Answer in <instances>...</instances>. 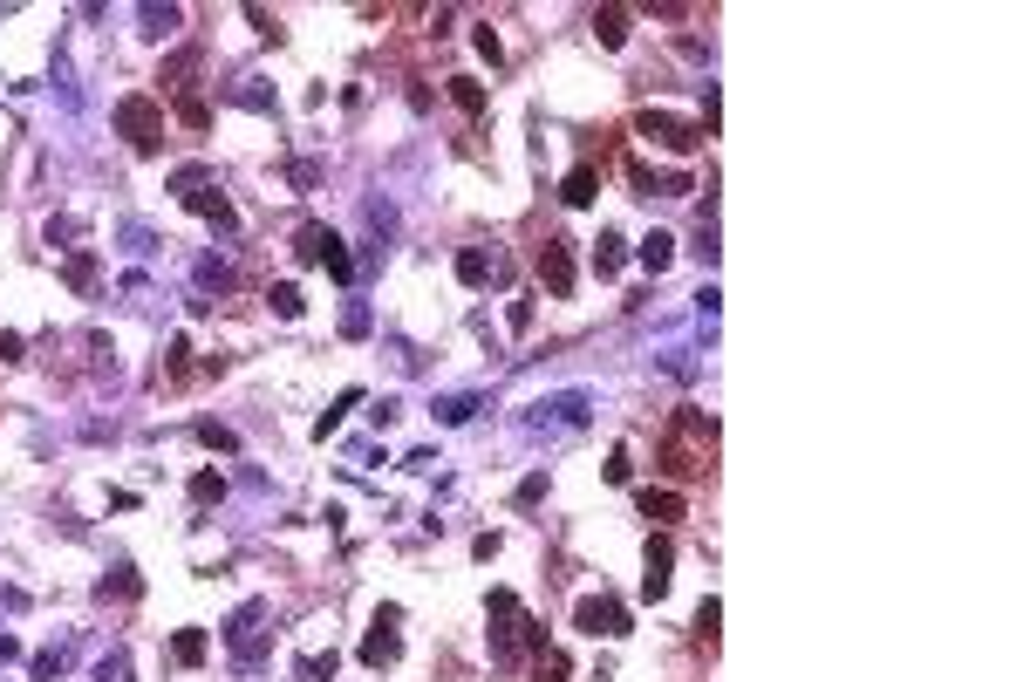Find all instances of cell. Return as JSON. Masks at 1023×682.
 <instances>
[{
  "label": "cell",
  "instance_id": "6da1fadb",
  "mask_svg": "<svg viewBox=\"0 0 1023 682\" xmlns=\"http://www.w3.org/2000/svg\"><path fill=\"white\" fill-rule=\"evenodd\" d=\"M662 457H669L676 478H703L710 457H717V423L703 417V410H682L676 430H669V444H662Z\"/></svg>",
  "mask_w": 1023,
  "mask_h": 682
},
{
  "label": "cell",
  "instance_id": "7a4b0ae2",
  "mask_svg": "<svg viewBox=\"0 0 1023 682\" xmlns=\"http://www.w3.org/2000/svg\"><path fill=\"white\" fill-rule=\"evenodd\" d=\"M116 130L130 137V151L151 157L157 144H164V110H157L151 96H123V103H116Z\"/></svg>",
  "mask_w": 1023,
  "mask_h": 682
},
{
  "label": "cell",
  "instance_id": "3957f363",
  "mask_svg": "<svg viewBox=\"0 0 1023 682\" xmlns=\"http://www.w3.org/2000/svg\"><path fill=\"white\" fill-rule=\"evenodd\" d=\"M573 628H580V635H607V642H621V635H628V607L614 601V594H580Z\"/></svg>",
  "mask_w": 1023,
  "mask_h": 682
},
{
  "label": "cell",
  "instance_id": "277c9868",
  "mask_svg": "<svg viewBox=\"0 0 1023 682\" xmlns=\"http://www.w3.org/2000/svg\"><path fill=\"white\" fill-rule=\"evenodd\" d=\"M635 130H642L648 144L676 151V157H689L696 144H703V130H696V123H676V116H662V110H642V116H635Z\"/></svg>",
  "mask_w": 1023,
  "mask_h": 682
},
{
  "label": "cell",
  "instance_id": "5b68a950",
  "mask_svg": "<svg viewBox=\"0 0 1023 682\" xmlns=\"http://www.w3.org/2000/svg\"><path fill=\"white\" fill-rule=\"evenodd\" d=\"M396 621H403L396 607H376V628L362 635V662H369V669H389V662L403 655V635H396Z\"/></svg>",
  "mask_w": 1023,
  "mask_h": 682
},
{
  "label": "cell",
  "instance_id": "8992f818",
  "mask_svg": "<svg viewBox=\"0 0 1023 682\" xmlns=\"http://www.w3.org/2000/svg\"><path fill=\"white\" fill-rule=\"evenodd\" d=\"M642 601H662V594H669V580H676V573H669V567H676V546H669V532H655V539H648V553H642Z\"/></svg>",
  "mask_w": 1023,
  "mask_h": 682
},
{
  "label": "cell",
  "instance_id": "52a82bcc",
  "mask_svg": "<svg viewBox=\"0 0 1023 682\" xmlns=\"http://www.w3.org/2000/svg\"><path fill=\"white\" fill-rule=\"evenodd\" d=\"M539 280H546L553 301H567V294H573V246H567V239H546V246H539Z\"/></svg>",
  "mask_w": 1023,
  "mask_h": 682
},
{
  "label": "cell",
  "instance_id": "ba28073f",
  "mask_svg": "<svg viewBox=\"0 0 1023 682\" xmlns=\"http://www.w3.org/2000/svg\"><path fill=\"white\" fill-rule=\"evenodd\" d=\"M185 205L198 212V219H212L219 232H232V226H239V212H232V198H226L219 185H198V191H185Z\"/></svg>",
  "mask_w": 1023,
  "mask_h": 682
},
{
  "label": "cell",
  "instance_id": "9c48e42d",
  "mask_svg": "<svg viewBox=\"0 0 1023 682\" xmlns=\"http://www.w3.org/2000/svg\"><path fill=\"white\" fill-rule=\"evenodd\" d=\"M594 191H601V171H594V164H573L567 185H560V198H567L573 212H580V205H594Z\"/></svg>",
  "mask_w": 1023,
  "mask_h": 682
},
{
  "label": "cell",
  "instance_id": "30bf717a",
  "mask_svg": "<svg viewBox=\"0 0 1023 682\" xmlns=\"http://www.w3.org/2000/svg\"><path fill=\"white\" fill-rule=\"evenodd\" d=\"M621 266H628V239H621V232H601V246H594V273L614 280Z\"/></svg>",
  "mask_w": 1023,
  "mask_h": 682
},
{
  "label": "cell",
  "instance_id": "8fae6325",
  "mask_svg": "<svg viewBox=\"0 0 1023 682\" xmlns=\"http://www.w3.org/2000/svg\"><path fill=\"white\" fill-rule=\"evenodd\" d=\"M171 655H178L185 669H198V662L212 655V635H205V628H178V635H171Z\"/></svg>",
  "mask_w": 1023,
  "mask_h": 682
},
{
  "label": "cell",
  "instance_id": "7c38bea8",
  "mask_svg": "<svg viewBox=\"0 0 1023 682\" xmlns=\"http://www.w3.org/2000/svg\"><path fill=\"white\" fill-rule=\"evenodd\" d=\"M635 260H642L648 273H669V260H676V239H669V232H648L642 246H635Z\"/></svg>",
  "mask_w": 1023,
  "mask_h": 682
},
{
  "label": "cell",
  "instance_id": "4fadbf2b",
  "mask_svg": "<svg viewBox=\"0 0 1023 682\" xmlns=\"http://www.w3.org/2000/svg\"><path fill=\"white\" fill-rule=\"evenodd\" d=\"M348 410H362V389H341L335 403H328V410L314 417V437H335V430H341V417H348Z\"/></svg>",
  "mask_w": 1023,
  "mask_h": 682
},
{
  "label": "cell",
  "instance_id": "5bb4252c",
  "mask_svg": "<svg viewBox=\"0 0 1023 682\" xmlns=\"http://www.w3.org/2000/svg\"><path fill=\"white\" fill-rule=\"evenodd\" d=\"M457 280H464V287H485V280H492V253H485V246H464V253H457Z\"/></svg>",
  "mask_w": 1023,
  "mask_h": 682
},
{
  "label": "cell",
  "instance_id": "9a60e30c",
  "mask_svg": "<svg viewBox=\"0 0 1023 682\" xmlns=\"http://www.w3.org/2000/svg\"><path fill=\"white\" fill-rule=\"evenodd\" d=\"M642 519H655V526H676V519H682V492H642Z\"/></svg>",
  "mask_w": 1023,
  "mask_h": 682
},
{
  "label": "cell",
  "instance_id": "2e32d148",
  "mask_svg": "<svg viewBox=\"0 0 1023 682\" xmlns=\"http://www.w3.org/2000/svg\"><path fill=\"white\" fill-rule=\"evenodd\" d=\"M594 35H601V48H621L628 41V7H601L594 14Z\"/></svg>",
  "mask_w": 1023,
  "mask_h": 682
},
{
  "label": "cell",
  "instance_id": "e0dca14e",
  "mask_svg": "<svg viewBox=\"0 0 1023 682\" xmlns=\"http://www.w3.org/2000/svg\"><path fill=\"white\" fill-rule=\"evenodd\" d=\"M451 103L464 116H485V82H471V76H451Z\"/></svg>",
  "mask_w": 1023,
  "mask_h": 682
},
{
  "label": "cell",
  "instance_id": "ac0fdd59",
  "mask_svg": "<svg viewBox=\"0 0 1023 682\" xmlns=\"http://www.w3.org/2000/svg\"><path fill=\"white\" fill-rule=\"evenodd\" d=\"M328 239H335V232H328V226H314V219H307V226L294 232V253H301L307 266H321V246H328Z\"/></svg>",
  "mask_w": 1023,
  "mask_h": 682
},
{
  "label": "cell",
  "instance_id": "d6986e66",
  "mask_svg": "<svg viewBox=\"0 0 1023 682\" xmlns=\"http://www.w3.org/2000/svg\"><path fill=\"white\" fill-rule=\"evenodd\" d=\"M137 21H144V35L164 41V35H178V21H185V14H178V7H137Z\"/></svg>",
  "mask_w": 1023,
  "mask_h": 682
},
{
  "label": "cell",
  "instance_id": "ffe728a7",
  "mask_svg": "<svg viewBox=\"0 0 1023 682\" xmlns=\"http://www.w3.org/2000/svg\"><path fill=\"white\" fill-rule=\"evenodd\" d=\"M266 301H273V314H280V321H301V287H294V280H280V287H273V294H266Z\"/></svg>",
  "mask_w": 1023,
  "mask_h": 682
},
{
  "label": "cell",
  "instance_id": "44dd1931",
  "mask_svg": "<svg viewBox=\"0 0 1023 682\" xmlns=\"http://www.w3.org/2000/svg\"><path fill=\"white\" fill-rule=\"evenodd\" d=\"M430 417H437V423H471V417H478V396H444Z\"/></svg>",
  "mask_w": 1023,
  "mask_h": 682
},
{
  "label": "cell",
  "instance_id": "7402d4cb",
  "mask_svg": "<svg viewBox=\"0 0 1023 682\" xmlns=\"http://www.w3.org/2000/svg\"><path fill=\"white\" fill-rule=\"evenodd\" d=\"M62 280H69L76 294H89V287H96V253H76V260L62 266Z\"/></svg>",
  "mask_w": 1023,
  "mask_h": 682
},
{
  "label": "cell",
  "instance_id": "603a6c76",
  "mask_svg": "<svg viewBox=\"0 0 1023 682\" xmlns=\"http://www.w3.org/2000/svg\"><path fill=\"white\" fill-rule=\"evenodd\" d=\"M321 266H328V280H355V260H348V246H341V239H328V246H321Z\"/></svg>",
  "mask_w": 1023,
  "mask_h": 682
},
{
  "label": "cell",
  "instance_id": "cb8c5ba5",
  "mask_svg": "<svg viewBox=\"0 0 1023 682\" xmlns=\"http://www.w3.org/2000/svg\"><path fill=\"white\" fill-rule=\"evenodd\" d=\"M532 682H567V655H560V648H539V662H532Z\"/></svg>",
  "mask_w": 1023,
  "mask_h": 682
},
{
  "label": "cell",
  "instance_id": "d4e9b609",
  "mask_svg": "<svg viewBox=\"0 0 1023 682\" xmlns=\"http://www.w3.org/2000/svg\"><path fill=\"white\" fill-rule=\"evenodd\" d=\"M717 621H723V601L710 594V601L696 607V642H710V648H717Z\"/></svg>",
  "mask_w": 1023,
  "mask_h": 682
},
{
  "label": "cell",
  "instance_id": "484cf974",
  "mask_svg": "<svg viewBox=\"0 0 1023 682\" xmlns=\"http://www.w3.org/2000/svg\"><path fill=\"white\" fill-rule=\"evenodd\" d=\"M198 444H205V451H239V437H232V430H226V423H198Z\"/></svg>",
  "mask_w": 1023,
  "mask_h": 682
},
{
  "label": "cell",
  "instance_id": "4316f807",
  "mask_svg": "<svg viewBox=\"0 0 1023 682\" xmlns=\"http://www.w3.org/2000/svg\"><path fill=\"white\" fill-rule=\"evenodd\" d=\"M212 498H226V478L219 471H198L191 478V505H212Z\"/></svg>",
  "mask_w": 1023,
  "mask_h": 682
},
{
  "label": "cell",
  "instance_id": "83f0119b",
  "mask_svg": "<svg viewBox=\"0 0 1023 682\" xmlns=\"http://www.w3.org/2000/svg\"><path fill=\"white\" fill-rule=\"evenodd\" d=\"M198 185H212V171L205 164H185V171H171V191L185 198V191H198Z\"/></svg>",
  "mask_w": 1023,
  "mask_h": 682
},
{
  "label": "cell",
  "instance_id": "f1b7e54d",
  "mask_svg": "<svg viewBox=\"0 0 1023 682\" xmlns=\"http://www.w3.org/2000/svg\"><path fill=\"white\" fill-rule=\"evenodd\" d=\"M471 48H478V55L492 62V69L505 62V41H498V28H478V35H471Z\"/></svg>",
  "mask_w": 1023,
  "mask_h": 682
},
{
  "label": "cell",
  "instance_id": "f546056e",
  "mask_svg": "<svg viewBox=\"0 0 1023 682\" xmlns=\"http://www.w3.org/2000/svg\"><path fill=\"white\" fill-rule=\"evenodd\" d=\"M301 676L307 682H328V676H335V648H328V655H301Z\"/></svg>",
  "mask_w": 1023,
  "mask_h": 682
},
{
  "label": "cell",
  "instance_id": "4dcf8cb0",
  "mask_svg": "<svg viewBox=\"0 0 1023 682\" xmlns=\"http://www.w3.org/2000/svg\"><path fill=\"white\" fill-rule=\"evenodd\" d=\"M178 116H185L191 130H205V123H212V110H205V103H198V96H178Z\"/></svg>",
  "mask_w": 1023,
  "mask_h": 682
},
{
  "label": "cell",
  "instance_id": "1f68e13d",
  "mask_svg": "<svg viewBox=\"0 0 1023 682\" xmlns=\"http://www.w3.org/2000/svg\"><path fill=\"white\" fill-rule=\"evenodd\" d=\"M539 498H546V471H532L526 485H519V492H512V505H539Z\"/></svg>",
  "mask_w": 1023,
  "mask_h": 682
},
{
  "label": "cell",
  "instance_id": "d6a6232c",
  "mask_svg": "<svg viewBox=\"0 0 1023 682\" xmlns=\"http://www.w3.org/2000/svg\"><path fill=\"white\" fill-rule=\"evenodd\" d=\"M553 410H560V417H567V423H580V417H587V396H580V389H573V396H560V403H553Z\"/></svg>",
  "mask_w": 1023,
  "mask_h": 682
},
{
  "label": "cell",
  "instance_id": "836d02e7",
  "mask_svg": "<svg viewBox=\"0 0 1023 682\" xmlns=\"http://www.w3.org/2000/svg\"><path fill=\"white\" fill-rule=\"evenodd\" d=\"M28 669H35V682H55V676H62V655H35Z\"/></svg>",
  "mask_w": 1023,
  "mask_h": 682
},
{
  "label": "cell",
  "instance_id": "e575fe53",
  "mask_svg": "<svg viewBox=\"0 0 1023 682\" xmlns=\"http://www.w3.org/2000/svg\"><path fill=\"white\" fill-rule=\"evenodd\" d=\"M341 328H348V335H369V307L355 301V307H348V314H341Z\"/></svg>",
  "mask_w": 1023,
  "mask_h": 682
},
{
  "label": "cell",
  "instance_id": "d590c367",
  "mask_svg": "<svg viewBox=\"0 0 1023 682\" xmlns=\"http://www.w3.org/2000/svg\"><path fill=\"white\" fill-rule=\"evenodd\" d=\"M246 21H253V28H260V35H273V41H280V21H273V14H266V7H246Z\"/></svg>",
  "mask_w": 1023,
  "mask_h": 682
},
{
  "label": "cell",
  "instance_id": "8d00e7d4",
  "mask_svg": "<svg viewBox=\"0 0 1023 682\" xmlns=\"http://www.w3.org/2000/svg\"><path fill=\"white\" fill-rule=\"evenodd\" d=\"M505 321H512V335H526V328H532V301H512V314H505Z\"/></svg>",
  "mask_w": 1023,
  "mask_h": 682
},
{
  "label": "cell",
  "instance_id": "74e56055",
  "mask_svg": "<svg viewBox=\"0 0 1023 682\" xmlns=\"http://www.w3.org/2000/svg\"><path fill=\"white\" fill-rule=\"evenodd\" d=\"M0 362H28V348H21V335H0Z\"/></svg>",
  "mask_w": 1023,
  "mask_h": 682
},
{
  "label": "cell",
  "instance_id": "f35d334b",
  "mask_svg": "<svg viewBox=\"0 0 1023 682\" xmlns=\"http://www.w3.org/2000/svg\"><path fill=\"white\" fill-rule=\"evenodd\" d=\"M14 655H21V642H14V635H0V662H14Z\"/></svg>",
  "mask_w": 1023,
  "mask_h": 682
}]
</instances>
